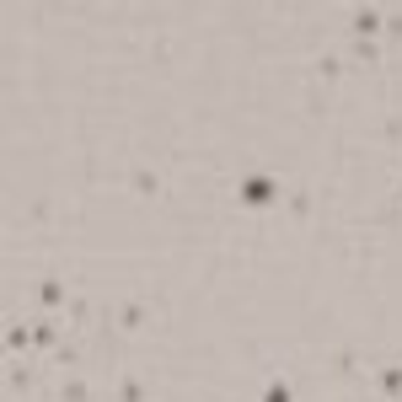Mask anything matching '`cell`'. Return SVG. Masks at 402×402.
Returning a JSON list of instances; mask_svg holds the SVG:
<instances>
[{
    "mask_svg": "<svg viewBox=\"0 0 402 402\" xmlns=\"http://www.w3.org/2000/svg\"><path fill=\"white\" fill-rule=\"evenodd\" d=\"M279 199V177H268V172H252V177H241V204H252V209H263V204Z\"/></svg>",
    "mask_w": 402,
    "mask_h": 402,
    "instance_id": "cell-1",
    "label": "cell"
},
{
    "mask_svg": "<svg viewBox=\"0 0 402 402\" xmlns=\"http://www.w3.org/2000/svg\"><path fill=\"white\" fill-rule=\"evenodd\" d=\"M38 301L49 306V311H54V306H64L70 295H64V284H60V279H43V284H38Z\"/></svg>",
    "mask_w": 402,
    "mask_h": 402,
    "instance_id": "cell-2",
    "label": "cell"
},
{
    "mask_svg": "<svg viewBox=\"0 0 402 402\" xmlns=\"http://www.w3.org/2000/svg\"><path fill=\"white\" fill-rule=\"evenodd\" d=\"M119 327H123V333H134V327H145V306H140V301H129V306L119 311Z\"/></svg>",
    "mask_w": 402,
    "mask_h": 402,
    "instance_id": "cell-3",
    "label": "cell"
},
{
    "mask_svg": "<svg viewBox=\"0 0 402 402\" xmlns=\"http://www.w3.org/2000/svg\"><path fill=\"white\" fill-rule=\"evenodd\" d=\"M376 27H381V11L376 6H360L354 11V33H376Z\"/></svg>",
    "mask_w": 402,
    "mask_h": 402,
    "instance_id": "cell-4",
    "label": "cell"
},
{
    "mask_svg": "<svg viewBox=\"0 0 402 402\" xmlns=\"http://www.w3.org/2000/svg\"><path fill=\"white\" fill-rule=\"evenodd\" d=\"M381 392L386 397H402V365H386L381 370Z\"/></svg>",
    "mask_w": 402,
    "mask_h": 402,
    "instance_id": "cell-5",
    "label": "cell"
},
{
    "mask_svg": "<svg viewBox=\"0 0 402 402\" xmlns=\"http://www.w3.org/2000/svg\"><path fill=\"white\" fill-rule=\"evenodd\" d=\"M134 188H140L145 199H156V193H161V182H156V172H134Z\"/></svg>",
    "mask_w": 402,
    "mask_h": 402,
    "instance_id": "cell-6",
    "label": "cell"
},
{
    "mask_svg": "<svg viewBox=\"0 0 402 402\" xmlns=\"http://www.w3.org/2000/svg\"><path fill=\"white\" fill-rule=\"evenodd\" d=\"M119 402H145V386L134 381V376H129V381L119 386Z\"/></svg>",
    "mask_w": 402,
    "mask_h": 402,
    "instance_id": "cell-7",
    "label": "cell"
},
{
    "mask_svg": "<svg viewBox=\"0 0 402 402\" xmlns=\"http://www.w3.org/2000/svg\"><path fill=\"white\" fill-rule=\"evenodd\" d=\"M317 70H322V76H327V80H338V76H343V64H338V54H327V60H322Z\"/></svg>",
    "mask_w": 402,
    "mask_h": 402,
    "instance_id": "cell-8",
    "label": "cell"
},
{
    "mask_svg": "<svg viewBox=\"0 0 402 402\" xmlns=\"http://www.w3.org/2000/svg\"><path fill=\"white\" fill-rule=\"evenodd\" d=\"M263 402H290V386H284V381H274L268 392H263Z\"/></svg>",
    "mask_w": 402,
    "mask_h": 402,
    "instance_id": "cell-9",
    "label": "cell"
},
{
    "mask_svg": "<svg viewBox=\"0 0 402 402\" xmlns=\"http://www.w3.org/2000/svg\"><path fill=\"white\" fill-rule=\"evenodd\" d=\"M27 338H33L27 327H11V333H6V343H11V349H27Z\"/></svg>",
    "mask_w": 402,
    "mask_h": 402,
    "instance_id": "cell-10",
    "label": "cell"
},
{
    "mask_svg": "<svg viewBox=\"0 0 402 402\" xmlns=\"http://www.w3.org/2000/svg\"><path fill=\"white\" fill-rule=\"evenodd\" d=\"M64 402H86V381H70V386H64Z\"/></svg>",
    "mask_w": 402,
    "mask_h": 402,
    "instance_id": "cell-11",
    "label": "cell"
},
{
    "mask_svg": "<svg viewBox=\"0 0 402 402\" xmlns=\"http://www.w3.org/2000/svg\"><path fill=\"white\" fill-rule=\"evenodd\" d=\"M397 193H402V182H397Z\"/></svg>",
    "mask_w": 402,
    "mask_h": 402,
    "instance_id": "cell-12",
    "label": "cell"
}]
</instances>
